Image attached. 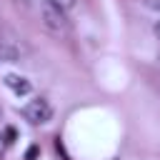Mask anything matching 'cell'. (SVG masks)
I'll list each match as a JSON object with an SVG mask.
<instances>
[{"instance_id": "6", "label": "cell", "mask_w": 160, "mask_h": 160, "mask_svg": "<svg viewBox=\"0 0 160 160\" xmlns=\"http://www.w3.org/2000/svg\"><path fill=\"white\" fill-rule=\"evenodd\" d=\"M145 5H148L150 10H158V12H160V0H145Z\"/></svg>"}, {"instance_id": "4", "label": "cell", "mask_w": 160, "mask_h": 160, "mask_svg": "<svg viewBox=\"0 0 160 160\" xmlns=\"http://www.w3.org/2000/svg\"><path fill=\"white\" fill-rule=\"evenodd\" d=\"M18 60V50L8 42H0V62H15Z\"/></svg>"}, {"instance_id": "1", "label": "cell", "mask_w": 160, "mask_h": 160, "mask_svg": "<svg viewBox=\"0 0 160 160\" xmlns=\"http://www.w3.org/2000/svg\"><path fill=\"white\" fill-rule=\"evenodd\" d=\"M38 12H40V22H42V28H45L48 32H52V35H58V38H60V35H68L70 22H68L65 12H62L58 5H52L50 0H40Z\"/></svg>"}, {"instance_id": "5", "label": "cell", "mask_w": 160, "mask_h": 160, "mask_svg": "<svg viewBox=\"0 0 160 160\" xmlns=\"http://www.w3.org/2000/svg\"><path fill=\"white\" fill-rule=\"evenodd\" d=\"M50 2H52V5H58V8L62 10V12H65V10H72V8H75V0H50Z\"/></svg>"}, {"instance_id": "8", "label": "cell", "mask_w": 160, "mask_h": 160, "mask_svg": "<svg viewBox=\"0 0 160 160\" xmlns=\"http://www.w3.org/2000/svg\"><path fill=\"white\" fill-rule=\"evenodd\" d=\"M35 155H38V148H30V150H28V155H25V158H28V160H35Z\"/></svg>"}, {"instance_id": "7", "label": "cell", "mask_w": 160, "mask_h": 160, "mask_svg": "<svg viewBox=\"0 0 160 160\" xmlns=\"http://www.w3.org/2000/svg\"><path fill=\"white\" fill-rule=\"evenodd\" d=\"M152 32H155V38H158V40H160V18H158V20H155V25H152Z\"/></svg>"}, {"instance_id": "3", "label": "cell", "mask_w": 160, "mask_h": 160, "mask_svg": "<svg viewBox=\"0 0 160 160\" xmlns=\"http://www.w3.org/2000/svg\"><path fill=\"white\" fill-rule=\"evenodd\" d=\"M5 85L15 92V95H28L30 90H32V85H30V80L28 78H22V75H5Z\"/></svg>"}, {"instance_id": "2", "label": "cell", "mask_w": 160, "mask_h": 160, "mask_svg": "<svg viewBox=\"0 0 160 160\" xmlns=\"http://www.w3.org/2000/svg\"><path fill=\"white\" fill-rule=\"evenodd\" d=\"M22 115H25V120H30L32 125H45V122H50V118H52V108H50L48 100L35 98V100H30V102L22 108Z\"/></svg>"}, {"instance_id": "9", "label": "cell", "mask_w": 160, "mask_h": 160, "mask_svg": "<svg viewBox=\"0 0 160 160\" xmlns=\"http://www.w3.org/2000/svg\"><path fill=\"white\" fill-rule=\"evenodd\" d=\"M0 42H2V40H0Z\"/></svg>"}]
</instances>
